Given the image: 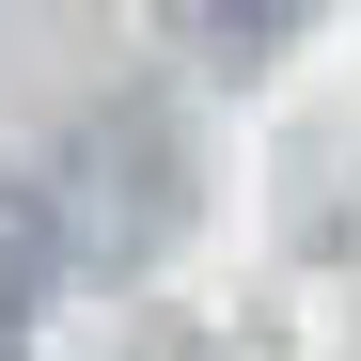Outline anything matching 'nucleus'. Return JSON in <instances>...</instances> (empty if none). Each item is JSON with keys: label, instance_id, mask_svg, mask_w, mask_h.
Returning a JSON list of instances; mask_svg holds the SVG:
<instances>
[{"label": "nucleus", "instance_id": "nucleus-1", "mask_svg": "<svg viewBox=\"0 0 361 361\" xmlns=\"http://www.w3.org/2000/svg\"><path fill=\"white\" fill-rule=\"evenodd\" d=\"M32 283H47V235H32V220H0V345H16V314H32Z\"/></svg>", "mask_w": 361, "mask_h": 361}, {"label": "nucleus", "instance_id": "nucleus-2", "mask_svg": "<svg viewBox=\"0 0 361 361\" xmlns=\"http://www.w3.org/2000/svg\"><path fill=\"white\" fill-rule=\"evenodd\" d=\"M204 16H298V0H204Z\"/></svg>", "mask_w": 361, "mask_h": 361}, {"label": "nucleus", "instance_id": "nucleus-3", "mask_svg": "<svg viewBox=\"0 0 361 361\" xmlns=\"http://www.w3.org/2000/svg\"><path fill=\"white\" fill-rule=\"evenodd\" d=\"M0 361H16V345H0Z\"/></svg>", "mask_w": 361, "mask_h": 361}]
</instances>
